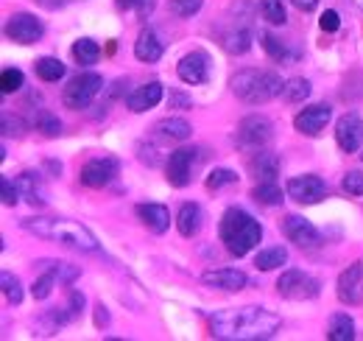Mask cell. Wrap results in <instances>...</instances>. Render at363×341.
Masks as SVG:
<instances>
[{"instance_id":"16","label":"cell","mask_w":363,"mask_h":341,"mask_svg":"<svg viewBox=\"0 0 363 341\" xmlns=\"http://www.w3.org/2000/svg\"><path fill=\"white\" fill-rule=\"evenodd\" d=\"M363 263H352L350 269H344L338 274V283H335V294L344 305H361L363 302Z\"/></svg>"},{"instance_id":"11","label":"cell","mask_w":363,"mask_h":341,"mask_svg":"<svg viewBox=\"0 0 363 341\" xmlns=\"http://www.w3.org/2000/svg\"><path fill=\"white\" fill-rule=\"evenodd\" d=\"M196 163H199V151H196V148H190V146L171 151V157H168V163H165L168 182H171L174 188H187V185H190V179H193V168H196Z\"/></svg>"},{"instance_id":"4","label":"cell","mask_w":363,"mask_h":341,"mask_svg":"<svg viewBox=\"0 0 363 341\" xmlns=\"http://www.w3.org/2000/svg\"><path fill=\"white\" fill-rule=\"evenodd\" d=\"M229 87H232V92H235L243 104H249V107H260V104L274 101L277 95H282L285 82H282V76L274 73V70L246 67V70H238V73L232 76Z\"/></svg>"},{"instance_id":"18","label":"cell","mask_w":363,"mask_h":341,"mask_svg":"<svg viewBox=\"0 0 363 341\" xmlns=\"http://www.w3.org/2000/svg\"><path fill=\"white\" fill-rule=\"evenodd\" d=\"M14 182H17L20 199H26L31 207H45L48 205V188L45 182H43V173L23 170L20 176H14Z\"/></svg>"},{"instance_id":"3","label":"cell","mask_w":363,"mask_h":341,"mask_svg":"<svg viewBox=\"0 0 363 341\" xmlns=\"http://www.w3.org/2000/svg\"><path fill=\"white\" fill-rule=\"evenodd\" d=\"M218 235H221V244L227 247L229 255L235 257H246L263 238V227L255 215H249L240 207H227L221 215V224H218Z\"/></svg>"},{"instance_id":"51","label":"cell","mask_w":363,"mask_h":341,"mask_svg":"<svg viewBox=\"0 0 363 341\" xmlns=\"http://www.w3.org/2000/svg\"><path fill=\"white\" fill-rule=\"evenodd\" d=\"M118 3V9H135L137 0H115Z\"/></svg>"},{"instance_id":"25","label":"cell","mask_w":363,"mask_h":341,"mask_svg":"<svg viewBox=\"0 0 363 341\" xmlns=\"http://www.w3.org/2000/svg\"><path fill=\"white\" fill-rule=\"evenodd\" d=\"M221 45L227 53H246L252 48V31L249 26H229L221 34Z\"/></svg>"},{"instance_id":"42","label":"cell","mask_w":363,"mask_h":341,"mask_svg":"<svg viewBox=\"0 0 363 341\" xmlns=\"http://www.w3.org/2000/svg\"><path fill=\"white\" fill-rule=\"evenodd\" d=\"M318 26H321V31H327V34H335V31L341 28V17H338V11H335V9H327V11L321 14Z\"/></svg>"},{"instance_id":"44","label":"cell","mask_w":363,"mask_h":341,"mask_svg":"<svg viewBox=\"0 0 363 341\" xmlns=\"http://www.w3.org/2000/svg\"><path fill=\"white\" fill-rule=\"evenodd\" d=\"M82 308H84V294L82 291H70V302H67V319H76L79 313H82Z\"/></svg>"},{"instance_id":"41","label":"cell","mask_w":363,"mask_h":341,"mask_svg":"<svg viewBox=\"0 0 363 341\" xmlns=\"http://www.w3.org/2000/svg\"><path fill=\"white\" fill-rule=\"evenodd\" d=\"M0 196H3V205L6 207H14L20 202V190H17V182H11L9 176L0 179Z\"/></svg>"},{"instance_id":"1","label":"cell","mask_w":363,"mask_h":341,"mask_svg":"<svg viewBox=\"0 0 363 341\" xmlns=\"http://www.w3.org/2000/svg\"><path fill=\"white\" fill-rule=\"evenodd\" d=\"M210 336L221 341H266L282 328V316L260 305L224 308L207 319Z\"/></svg>"},{"instance_id":"48","label":"cell","mask_w":363,"mask_h":341,"mask_svg":"<svg viewBox=\"0 0 363 341\" xmlns=\"http://www.w3.org/2000/svg\"><path fill=\"white\" fill-rule=\"evenodd\" d=\"M109 325V313L104 305H95V328H106Z\"/></svg>"},{"instance_id":"32","label":"cell","mask_w":363,"mask_h":341,"mask_svg":"<svg viewBox=\"0 0 363 341\" xmlns=\"http://www.w3.org/2000/svg\"><path fill=\"white\" fill-rule=\"evenodd\" d=\"M311 92H313V87H311L308 79H302V76L288 79V82H285V90H282V95H285L288 104H305V101L311 98Z\"/></svg>"},{"instance_id":"10","label":"cell","mask_w":363,"mask_h":341,"mask_svg":"<svg viewBox=\"0 0 363 341\" xmlns=\"http://www.w3.org/2000/svg\"><path fill=\"white\" fill-rule=\"evenodd\" d=\"M282 232L299 249H318L321 247V232H318L305 215H296V213L285 215L282 218Z\"/></svg>"},{"instance_id":"15","label":"cell","mask_w":363,"mask_h":341,"mask_svg":"<svg viewBox=\"0 0 363 341\" xmlns=\"http://www.w3.org/2000/svg\"><path fill=\"white\" fill-rule=\"evenodd\" d=\"M330 118H333V107H330V104H311V107H305V109L294 118V129H296L299 134L316 137V134H321V129L330 124Z\"/></svg>"},{"instance_id":"23","label":"cell","mask_w":363,"mask_h":341,"mask_svg":"<svg viewBox=\"0 0 363 341\" xmlns=\"http://www.w3.org/2000/svg\"><path fill=\"white\" fill-rule=\"evenodd\" d=\"M162 50H165V45L157 37V31H151V28H143V31H140V37H137V43H135L137 62L151 65V62H157V59L162 56Z\"/></svg>"},{"instance_id":"38","label":"cell","mask_w":363,"mask_h":341,"mask_svg":"<svg viewBox=\"0 0 363 341\" xmlns=\"http://www.w3.org/2000/svg\"><path fill=\"white\" fill-rule=\"evenodd\" d=\"M260 45L266 48V53L272 56L274 62H285V59H288V48H285V43H282V40H277V37L269 34V31H263V34H260Z\"/></svg>"},{"instance_id":"50","label":"cell","mask_w":363,"mask_h":341,"mask_svg":"<svg viewBox=\"0 0 363 341\" xmlns=\"http://www.w3.org/2000/svg\"><path fill=\"white\" fill-rule=\"evenodd\" d=\"M291 3H294L299 11H305V14H311V11L318 6V0H291Z\"/></svg>"},{"instance_id":"8","label":"cell","mask_w":363,"mask_h":341,"mask_svg":"<svg viewBox=\"0 0 363 341\" xmlns=\"http://www.w3.org/2000/svg\"><path fill=\"white\" fill-rule=\"evenodd\" d=\"M330 193V185L316 176V173H302V176H291L285 182V196L296 205H318L324 202Z\"/></svg>"},{"instance_id":"26","label":"cell","mask_w":363,"mask_h":341,"mask_svg":"<svg viewBox=\"0 0 363 341\" xmlns=\"http://www.w3.org/2000/svg\"><path fill=\"white\" fill-rule=\"evenodd\" d=\"M327 339L330 341H352L355 339V322L350 313H333L330 316V328H327Z\"/></svg>"},{"instance_id":"22","label":"cell","mask_w":363,"mask_h":341,"mask_svg":"<svg viewBox=\"0 0 363 341\" xmlns=\"http://www.w3.org/2000/svg\"><path fill=\"white\" fill-rule=\"evenodd\" d=\"M249 173L257 179V182H269V179H277L279 173V157L274 151H255L252 160H249Z\"/></svg>"},{"instance_id":"43","label":"cell","mask_w":363,"mask_h":341,"mask_svg":"<svg viewBox=\"0 0 363 341\" xmlns=\"http://www.w3.org/2000/svg\"><path fill=\"white\" fill-rule=\"evenodd\" d=\"M26 131V124L20 118H11V115H3V134L6 137H20Z\"/></svg>"},{"instance_id":"7","label":"cell","mask_w":363,"mask_h":341,"mask_svg":"<svg viewBox=\"0 0 363 341\" xmlns=\"http://www.w3.org/2000/svg\"><path fill=\"white\" fill-rule=\"evenodd\" d=\"M104 90V76L98 73H79L76 79H70L67 87L62 90V104L73 112L87 109L92 101L98 98V92Z\"/></svg>"},{"instance_id":"37","label":"cell","mask_w":363,"mask_h":341,"mask_svg":"<svg viewBox=\"0 0 363 341\" xmlns=\"http://www.w3.org/2000/svg\"><path fill=\"white\" fill-rule=\"evenodd\" d=\"M23 85H26L23 70H17V67H6V70L0 73V92H3V95H11V92L23 90Z\"/></svg>"},{"instance_id":"33","label":"cell","mask_w":363,"mask_h":341,"mask_svg":"<svg viewBox=\"0 0 363 341\" xmlns=\"http://www.w3.org/2000/svg\"><path fill=\"white\" fill-rule=\"evenodd\" d=\"M260 14L269 26H285L288 23L285 0H260Z\"/></svg>"},{"instance_id":"35","label":"cell","mask_w":363,"mask_h":341,"mask_svg":"<svg viewBox=\"0 0 363 341\" xmlns=\"http://www.w3.org/2000/svg\"><path fill=\"white\" fill-rule=\"evenodd\" d=\"M238 182V173L232 168H213L207 173V179H204V185H207V190H221V188H227V185H235Z\"/></svg>"},{"instance_id":"5","label":"cell","mask_w":363,"mask_h":341,"mask_svg":"<svg viewBox=\"0 0 363 341\" xmlns=\"http://www.w3.org/2000/svg\"><path fill=\"white\" fill-rule=\"evenodd\" d=\"M274 137V126L266 115H246L235 129V146L246 154L263 151Z\"/></svg>"},{"instance_id":"52","label":"cell","mask_w":363,"mask_h":341,"mask_svg":"<svg viewBox=\"0 0 363 341\" xmlns=\"http://www.w3.org/2000/svg\"><path fill=\"white\" fill-rule=\"evenodd\" d=\"M361 160H363V151H361Z\"/></svg>"},{"instance_id":"12","label":"cell","mask_w":363,"mask_h":341,"mask_svg":"<svg viewBox=\"0 0 363 341\" xmlns=\"http://www.w3.org/2000/svg\"><path fill=\"white\" fill-rule=\"evenodd\" d=\"M335 143H338V148H341L344 154H355V151L361 148L363 118L355 109H350V112H344V115L338 118V124H335Z\"/></svg>"},{"instance_id":"24","label":"cell","mask_w":363,"mask_h":341,"mask_svg":"<svg viewBox=\"0 0 363 341\" xmlns=\"http://www.w3.org/2000/svg\"><path fill=\"white\" fill-rule=\"evenodd\" d=\"M201 221H204L201 207L196 202H184L179 207V213H177V229H179L182 238H193V235H199Z\"/></svg>"},{"instance_id":"13","label":"cell","mask_w":363,"mask_h":341,"mask_svg":"<svg viewBox=\"0 0 363 341\" xmlns=\"http://www.w3.org/2000/svg\"><path fill=\"white\" fill-rule=\"evenodd\" d=\"M118 170H121V163L115 160V157H95L90 160L84 168L79 170V182L84 185V188H106L115 176H118Z\"/></svg>"},{"instance_id":"9","label":"cell","mask_w":363,"mask_h":341,"mask_svg":"<svg viewBox=\"0 0 363 341\" xmlns=\"http://www.w3.org/2000/svg\"><path fill=\"white\" fill-rule=\"evenodd\" d=\"M6 37L11 40V43L17 45H34L43 40V34H45V26H43V20H37V14H28V11H17V14H11L9 17V23H6Z\"/></svg>"},{"instance_id":"47","label":"cell","mask_w":363,"mask_h":341,"mask_svg":"<svg viewBox=\"0 0 363 341\" xmlns=\"http://www.w3.org/2000/svg\"><path fill=\"white\" fill-rule=\"evenodd\" d=\"M154 9H157V0H137V6H135V11L140 20H148Z\"/></svg>"},{"instance_id":"17","label":"cell","mask_w":363,"mask_h":341,"mask_svg":"<svg viewBox=\"0 0 363 341\" xmlns=\"http://www.w3.org/2000/svg\"><path fill=\"white\" fill-rule=\"evenodd\" d=\"M201 283L204 286H210V288H218V291H227V294H235V291H243L246 288V283H249V277L240 271V269H207L204 274H201Z\"/></svg>"},{"instance_id":"28","label":"cell","mask_w":363,"mask_h":341,"mask_svg":"<svg viewBox=\"0 0 363 341\" xmlns=\"http://www.w3.org/2000/svg\"><path fill=\"white\" fill-rule=\"evenodd\" d=\"M252 199L263 207H277L282 205V188L277 185V179H269V182H257L255 190H252Z\"/></svg>"},{"instance_id":"2","label":"cell","mask_w":363,"mask_h":341,"mask_svg":"<svg viewBox=\"0 0 363 341\" xmlns=\"http://www.w3.org/2000/svg\"><path fill=\"white\" fill-rule=\"evenodd\" d=\"M23 227L37 238L59 241V244H65L70 249H79V252H98L101 249L98 238L79 221H67V218H26Z\"/></svg>"},{"instance_id":"49","label":"cell","mask_w":363,"mask_h":341,"mask_svg":"<svg viewBox=\"0 0 363 341\" xmlns=\"http://www.w3.org/2000/svg\"><path fill=\"white\" fill-rule=\"evenodd\" d=\"M70 0H37V6H43L45 11H59V9H65Z\"/></svg>"},{"instance_id":"31","label":"cell","mask_w":363,"mask_h":341,"mask_svg":"<svg viewBox=\"0 0 363 341\" xmlns=\"http://www.w3.org/2000/svg\"><path fill=\"white\" fill-rule=\"evenodd\" d=\"M56 283H62L59 280V274H56V269L48 263L45 271L34 280V286H31V297L34 299H48L50 294H53V288H56Z\"/></svg>"},{"instance_id":"27","label":"cell","mask_w":363,"mask_h":341,"mask_svg":"<svg viewBox=\"0 0 363 341\" xmlns=\"http://www.w3.org/2000/svg\"><path fill=\"white\" fill-rule=\"evenodd\" d=\"M288 263V252L285 247H266L255 255V266L257 271H274V269H282Z\"/></svg>"},{"instance_id":"46","label":"cell","mask_w":363,"mask_h":341,"mask_svg":"<svg viewBox=\"0 0 363 341\" xmlns=\"http://www.w3.org/2000/svg\"><path fill=\"white\" fill-rule=\"evenodd\" d=\"M137 151H140V154H137L140 163H145V166H157V163H160V157H157L160 151H157L154 146H148V148H145V146H137Z\"/></svg>"},{"instance_id":"6","label":"cell","mask_w":363,"mask_h":341,"mask_svg":"<svg viewBox=\"0 0 363 341\" xmlns=\"http://www.w3.org/2000/svg\"><path fill=\"white\" fill-rule=\"evenodd\" d=\"M277 294L282 299H291V302H308V299H316L321 294V283L308 271L285 269L277 277Z\"/></svg>"},{"instance_id":"30","label":"cell","mask_w":363,"mask_h":341,"mask_svg":"<svg viewBox=\"0 0 363 341\" xmlns=\"http://www.w3.org/2000/svg\"><path fill=\"white\" fill-rule=\"evenodd\" d=\"M34 73L43 82H59V79H65V62L56 59V56H43V59H37Z\"/></svg>"},{"instance_id":"19","label":"cell","mask_w":363,"mask_h":341,"mask_svg":"<svg viewBox=\"0 0 363 341\" xmlns=\"http://www.w3.org/2000/svg\"><path fill=\"white\" fill-rule=\"evenodd\" d=\"M135 213H137V218L143 221V227H148V232H154V235H162V232H168V227H171V210H168L165 205L143 202V205L135 207Z\"/></svg>"},{"instance_id":"39","label":"cell","mask_w":363,"mask_h":341,"mask_svg":"<svg viewBox=\"0 0 363 341\" xmlns=\"http://www.w3.org/2000/svg\"><path fill=\"white\" fill-rule=\"evenodd\" d=\"M201 3H204V0H171L168 9H171V14H177V17H193V14L201 11Z\"/></svg>"},{"instance_id":"14","label":"cell","mask_w":363,"mask_h":341,"mask_svg":"<svg viewBox=\"0 0 363 341\" xmlns=\"http://www.w3.org/2000/svg\"><path fill=\"white\" fill-rule=\"evenodd\" d=\"M177 73L184 85H204L210 79V56L207 50H190L184 53L177 65Z\"/></svg>"},{"instance_id":"45","label":"cell","mask_w":363,"mask_h":341,"mask_svg":"<svg viewBox=\"0 0 363 341\" xmlns=\"http://www.w3.org/2000/svg\"><path fill=\"white\" fill-rule=\"evenodd\" d=\"M168 107H171V109H190V107H193V98L184 95V92H171Z\"/></svg>"},{"instance_id":"29","label":"cell","mask_w":363,"mask_h":341,"mask_svg":"<svg viewBox=\"0 0 363 341\" xmlns=\"http://www.w3.org/2000/svg\"><path fill=\"white\" fill-rule=\"evenodd\" d=\"M73 59L82 65V67H90L101 59V45L90 40V37H82L73 43Z\"/></svg>"},{"instance_id":"36","label":"cell","mask_w":363,"mask_h":341,"mask_svg":"<svg viewBox=\"0 0 363 341\" xmlns=\"http://www.w3.org/2000/svg\"><path fill=\"white\" fill-rule=\"evenodd\" d=\"M0 286H3V294H6V299H9L11 305H20V302H23V283H20V277H17V274L3 271Z\"/></svg>"},{"instance_id":"20","label":"cell","mask_w":363,"mask_h":341,"mask_svg":"<svg viewBox=\"0 0 363 341\" xmlns=\"http://www.w3.org/2000/svg\"><path fill=\"white\" fill-rule=\"evenodd\" d=\"M162 101V85L160 82H148L143 87H135L132 92H126V107L132 112H148Z\"/></svg>"},{"instance_id":"21","label":"cell","mask_w":363,"mask_h":341,"mask_svg":"<svg viewBox=\"0 0 363 341\" xmlns=\"http://www.w3.org/2000/svg\"><path fill=\"white\" fill-rule=\"evenodd\" d=\"M151 134L157 140H162V143H184L193 134V126L184 118H162V121L154 124Z\"/></svg>"},{"instance_id":"40","label":"cell","mask_w":363,"mask_h":341,"mask_svg":"<svg viewBox=\"0 0 363 341\" xmlns=\"http://www.w3.org/2000/svg\"><path fill=\"white\" fill-rule=\"evenodd\" d=\"M341 188H344V193H350V196H363V173L361 170H347L344 173V179H341Z\"/></svg>"},{"instance_id":"34","label":"cell","mask_w":363,"mask_h":341,"mask_svg":"<svg viewBox=\"0 0 363 341\" xmlns=\"http://www.w3.org/2000/svg\"><path fill=\"white\" fill-rule=\"evenodd\" d=\"M34 126H37V131L48 134V137H59L62 134V121L53 112H48V109H40L34 115Z\"/></svg>"}]
</instances>
